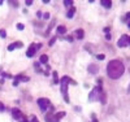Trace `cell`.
Listing matches in <instances>:
<instances>
[{"label": "cell", "instance_id": "obj_6", "mask_svg": "<svg viewBox=\"0 0 130 122\" xmlns=\"http://www.w3.org/2000/svg\"><path fill=\"white\" fill-rule=\"evenodd\" d=\"M35 52H37V44H30V47H29V49H27V52H26V56L27 57H33L35 55Z\"/></svg>", "mask_w": 130, "mask_h": 122}, {"label": "cell", "instance_id": "obj_26", "mask_svg": "<svg viewBox=\"0 0 130 122\" xmlns=\"http://www.w3.org/2000/svg\"><path fill=\"white\" fill-rule=\"evenodd\" d=\"M3 110H4V105H3L1 103H0V112H3Z\"/></svg>", "mask_w": 130, "mask_h": 122}, {"label": "cell", "instance_id": "obj_20", "mask_svg": "<svg viewBox=\"0 0 130 122\" xmlns=\"http://www.w3.org/2000/svg\"><path fill=\"white\" fill-rule=\"evenodd\" d=\"M96 59H98V60H104V59H106V56H104L103 53H101V55H96Z\"/></svg>", "mask_w": 130, "mask_h": 122}, {"label": "cell", "instance_id": "obj_21", "mask_svg": "<svg viewBox=\"0 0 130 122\" xmlns=\"http://www.w3.org/2000/svg\"><path fill=\"white\" fill-rule=\"evenodd\" d=\"M128 20H130V12H128V13H126V16L122 18V21H128Z\"/></svg>", "mask_w": 130, "mask_h": 122}, {"label": "cell", "instance_id": "obj_29", "mask_svg": "<svg viewBox=\"0 0 130 122\" xmlns=\"http://www.w3.org/2000/svg\"><path fill=\"white\" fill-rule=\"evenodd\" d=\"M44 18H46V20H47V18H49V13H46V14H44Z\"/></svg>", "mask_w": 130, "mask_h": 122}, {"label": "cell", "instance_id": "obj_7", "mask_svg": "<svg viewBox=\"0 0 130 122\" xmlns=\"http://www.w3.org/2000/svg\"><path fill=\"white\" fill-rule=\"evenodd\" d=\"M12 116H13V118H14V120H20L22 114H21L20 109H12Z\"/></svg>", "mask_w": 130, "mask_h": 122}, {"label": "cell", "instance_id": "obj_31", "mask_svg": "<svg viewBox=\"0 0 130 122\" xmlns=\"http://www.w3.org/2000/svg\"><path fill=\"white\" fill-rule=\"evenodd\" d=\"M128 44H129V46H130V37L128 38Z\"/></svg>", "mask_w": 130, "mask_h": 122}, {"label": "cell", "instance_id": "obj_33", "mask_svg": "<svg viewBox=\"0 0 130 122\" xmlns=\"http://www.w3.org/2000/svg\"><path fill=\"white\" fill-rule=\"evenodd\" d=\"M128 91H129V92H130V86H129V88H128Z\"/></svg>", "mask_w": 130, "mask_h": 122}, {"label": "cell", "instance_id": "obj_35", "mask_svg": "<svg viewBox=\"0 0 130 122\" xmlns=\"http://www.w3.org/2000/svg\"><path fill=\"white\" fill-rule=\"evenodd\" d=\"M1 4H3V1H1V0H0V5H1Z\"/></svg>", "mask_w": 130, "mask_h": 122}, {"label": "cell", "instance_id": "obj_30", "mask_svg": "<svg viewBox=\"0 0 130 122\" xmlns=\"http://www.w3.org/2000/svg\"><path fill=\"white\" fill-rule=\"evenodd\" d=\"M106 38H107V39L109 40V39H111V38H112V37H111V34H107V35H106Z\"/></svg>", "mask_w": 130, "mask_h": 122}, {"label": "cell", "instance_id": "obj_10", "mask_svg": "<svg viewBox=\"0 0 130 122\" xmlns=\"http://www.w3.org/2000/svg\"><path fill=\"white\" fill-rule=\"evenodd\" d=\"M88 71H90L91 74H96L99 71V68L96 65H90L88 66Z\"/></svg>", "mask_w": 130, "mask_h": 122}, {"label": "cell", "instance_id": "obj_24", "mask_svg": "<svg viewBox=\"0 0 130 122\" xmlns=\"http://www.w3.org/2000/svg\"><path fill=\"white\" fill-rule=\"evenodd\" d=\"M31 122H39L37 120V117H35V116H33V118H31Z\"/></svg>", "mask_w": 130, "mask_h": 122}, {"label": "cell", "instance_id": "obj_11", "mask_svg": "<svg viewBox=\"0 0 130 122\" xmlns=\"http://www.w3.org/2000/svg\"><path fill=\"white\" fill-rule=\"evenodd\" d=\"M100 4L103 5L104 8H111L112 7V1H111V0H100Z\"/></svg>", "mask_w": 130, "mask_h": 122}, {"label": "cell", "instance_id": "obj_3", "mask_svg": "<svg viewBox=\"0 0 130 122\" xmlns=\"http://www.w3.org/2000/svg\"><path fill=\"white\" fill-rule=\"evenodd\" d=\"M103 94V90H101V86H96L90 94V101H95L100 98V95Z\"/></svg>", "mask_w": 130, "mask_h": 122}, {"label": "cell", "instance_id": "obj_22", "mask_svg": "<svg viewBox=\"0 0 130 122\" xmlns=\"http://www.w3.org/2000/svg\"><path fill=\"white\" fill-rule=\"evenodd\" d=\"M55 42H56V37H52V39L49 40V46H52V44H53Z\"/></svg>", "mask_w": 130, "mask_h": 122}, {"label": "cell", "instance_id": "obj_18", "mask_svg": "<svg viewBox=\"0 0 130 122\" xmlns=\"http://www.w3.org/2000/svg\"><path fill=\"white\" fill-rule=\"evenodd\" d=\"M0 37L4 39V38H7V33H5V30H0Z\"/></svg>", "mask_w": 130, "mask_h": 122}, {"label": "cell", "instance_id": "obj_9", "mask_svg": "<svg viewBox=\"0 0 130 122\" xmlns=\"http://www.w3.org/2000/svg\"><path fill=\"white\" fill-rule=\"evenodd\" d=\"M46 122H59V120L52 114H47L46 116Z\"/></svg>", "mask_w": 130, "mask_h": 122}, {"label": "cell", "instance_id": "obj_4", "mask_svg": "<svg viewBox=\"0 0 130 122\" xmlns=\"http://www.w3.org/2000/svg\"><path fill=\"white\" fill-rule=\"evenodd\" d=\"M38 105H39V108H40L42 112H46L47 108L49 107V100L46 99V98H40V99H38Z\"/></svg>", "mask_w": 130, "mask_h": 122}, {"label": "cell", "instance_id": "obj_8", "mask_svg": "<svg viewBox=\"0 0 130 122\" xmlns=\"http://www.w3.org/2000/svg\"><path fill=\"white\" fill-rule=\"evenodd\" d=\"M74 35H76V38H78V39H82V38H83V35H85V31L82 29H78V30H76V31H74Z\"/></svg>", "mask_w": 130, "mask_h": 122}, {"label": "cell", "instance_id": "obj_12", "mask_svg": "<svg viewBox=\"0 0 130 122\" xmlns=\"http://www.w3.org/2000/svg\"><path fill=\"white\" fill-rule=\"evenodd\" d=\"M57 33H59V34H65V33H66V27L64 26V25H60V26L57 27Z\"/></svg>", "mask_w": 130, "mask_h": 122}, {"label": "cell", "instance_id": "obj_25", "mask_svg": "<svg viewBox=\"0 0 130 122\" xmlns=\"http://www.w3.org/2000/svg\"><path fill=\"white\" fill-rule=\"evenodd\" d=\"M33 4V0H26V5H31Z\"/></svg>", "mask_w": 130, "mask_h": 122}, {"label": "cell", "instance_id": "obj_23", "mask_svg": "<svg viewBox=\"0 0 130 122\" xmlns=\"http://www.w3.org/2000/svg\"><path fill=\"white\" fill-rule=\"evenodd\" d=\"M17 29L18 30H24V25H22V23H17Z\"/></svg>", "mask_w": 130, "mask_h": 122}, {"label": "cell", "instance_id": "obj_1", "mask_svg": "<svg viewBox=\"0 0 130 122\" xmlns=\"http://www.w3.org/2000/svg\"><path fill=\"white\" fill-rule=\"evenodd\" d=\"M125 71V66L120 60H112L107 65V74L111 79H118Z\"/></svg>", "mask_w": 130, "mask_h": 122}, {"label": "cell", "instance_id": "obj_15", "mask_svg": "<svg viewBox=\"0 0 130 122\" xmlns=\"http://www.w3.org/2000/svg\"><path fill=\"white\" fill-rule=\"evenodd\" d=\"M52 75H53V83H55V84L60 83V81H59V77H57V73H56V71H53V73H52Z\"/></svg>", "mask_w": 130, "mask_h": 122}, {"label": "cell", "instance_id": "obj_2", "mask_svg": "<svg viewBox=\"0 0 130 122\" xmlns=\"http://www.w3.org/2000/svg\"><path fill=\"white\" fill-rule=\"evenodd\" d=\"M69 82H72L70 81V78L69 77H63L61 79H60V87H61V92H63V95H64V99H65V101L66 103H69V98H68V83ZM74 83V82H73Z\"/></svg>", "mask_w": 130, "mask_h": 122}, {"label": "cell", "instance_id": "obj_27", "mask_svg": "<svg viewBox=\"0 0 130 122\" xmlns=\"http://www.w3.org/2000/svg\"><path fill=\"white\" fill-rule=\"evenodd\" d=\"M109 30H111V27H106V29H104V33H107V34H108Z\"/></svg>", "mask_w": 130, "mask_h": 122}, {"label": "cell", "instance_id": "obj_5", "mask_svg": "<svg viewBox=\"0 0 130 122\" xmlns=\"http://www.w3.org/2000/svg\"><path fill=\"white\" fill-rule=\"evenodd\" d=\"M128 38H129V35L124 34L122 37L118 39V42H117V47H120V48H124V47L128 46Z\"/></svg>", "mask_w": 130, "mask_h": 122}, {"label": "cell", "instance_id": "obj_19", "mask_svg": "<svg viewBox=\"0 0 130 122\" xmlns=\"http://www.w3.org/2000/svg\"><path fill=\"white\" fill-rule=\"evenodd\" d=\"M64 4L66 7H69V5H73V1H72V0H64Z\"/></svg>", "mask_w": 130, "mask_h": 122}, {"label": "cell", "instance_id": "obj_32", "mask_svg": "<svg viewBox=\"0 0 130 122\" xmlns=\"http://www.w3.org/2000/svg\"><path fill=\"white\" fill-rule=\"evenodd\" d=\"M22 122H29V121H27V120H25V118H24V120H22Z\"/></svg>", "mask_w": 130, "mask_h": 122}, {"label": "cell", "instance_id": "obj_13", "mask_svg": "<svg viewBox=\"0 0 130 122\" xmlns=\"http://www.w3.org/2000/svg\"><path fill=\"white\" fill-rule=\"evenodd\" d=\"M39 62L47 64V62H48V56H47V55H42V56H40V59H39Z\"/></svg>", "mask_w": 130, "mask_h": 122}, {"label": "cell", "instance_id": "obj_28", "mask_svg": "<svg viewBox=\"0 0 130 122\" xmlns=\"http://www.w3.org/2000/svg\"><path fill=\"white\" fill-rule=\"evenodd\" d=\"M92 120H94V122H99L98 120H96V117H95V114H92Z\"/></svg>", "mask_w": 130, "mask_h": 122}, {"label": "cell", "instance_id": "obj_16", "mask_svg": "<svg viewBox=\"0 0 130 122\" xmlns=\"http://www.w3.org/2000/svg\"><path fill=\"white\" fill-rule=\"evenodd\" d=\"M65 116V112H60V113H56V114H55V117L57 118V120H60V118H63Z\"/></svg>", "mask_w": 130, "mask_h": 122}, {"label": "cell", "instance_id": "obj_34", "mask_svg": "<svg viewBox=\"0 0 130 122\" xmlns=\"http://www.w3.org/2000/svg\"><path fill=\"white\" fill-rule=\"evenodd\" d=\"M128 26H129V29H130V22H129V23H128Z\"/></svg>", "mask_w": 130, "mask_h": 122}, {"label": "cell", "instance_id": "obj_17", "mask_svg": "<svg viewBox=\"0 0 130 122\" xmlns=\"http://www.w3.org/2000/svg\"><path fill=\"white\" fill-rule=\"evenodd\" d=\"M12 44H13L14 48H16V47H18V48H21V47H22V42H16V43H12Z\"/></svg>", "mask_w": 130, "mask_h": 122}, {"label": "cell", "instance_id": "obj_14", "mask_svg": "<svg viewBox=\"0 0 130 122\" xmlns=\"http://www.w3.org/2000/svg\"><path fill=\"white\" fill-rule=\"evenodd\" d=\"M74 10H76V9H74V7H72V8H70V10H69V12L66 13V17H68V18H73Z\"/></svg>", "mask_w": 130, "mask_h": 122}]
</instances>
